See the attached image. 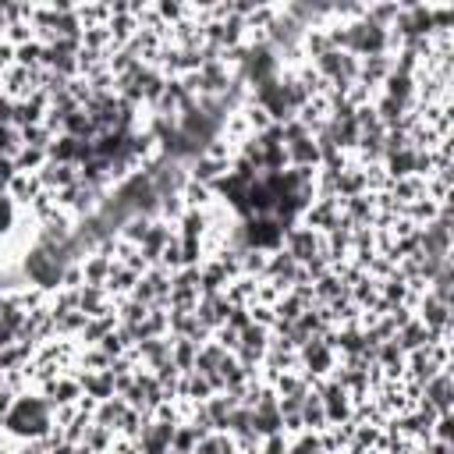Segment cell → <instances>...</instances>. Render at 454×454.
<instances>
[{
  "mask_svg": "<svg viewBox=\"0 0 454 454\" xmlns=\"http://www.w3.org/2000/svg\"><path fill=\"white\" fill-rule=\"evenodd\" d=\"M4 429L18 440H43L53 429V415H50V401L46 397H14V408L4 422Z\"/></svg>",
  "mask_w": 454,
  "mask_h": 454,
  "instance_id": "obj_1",
  "label": "cell"
}]
</instances>
